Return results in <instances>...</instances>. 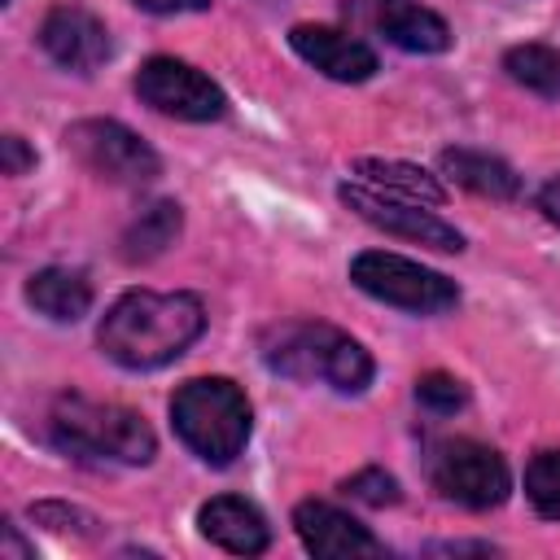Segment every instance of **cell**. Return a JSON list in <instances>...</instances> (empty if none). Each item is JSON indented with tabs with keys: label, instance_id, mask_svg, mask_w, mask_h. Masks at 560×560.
Masks as SVG:
<instances>
[{
	"label": "cell",
	"instance_id": "obj_20",
	"mask_svg": "<svg viewBox=\"0 0 560 560\" xmlns=\"http://www.w3.org/2000/svg\"><path fill=\"white\" fill-rule=\"evenodd\" d=\"M525 494L538 516L560 521V451H542L525 468Z\"/></svg>",
	"mask_w": 560,
	"mask_h": 560
},
{
	"label": "cell",
	"instance_id": "obj_5",
	"mask_svg": "<svg viewBox=\"0 0 560 560\" xmlns=\"http://www.w3.org/2000/svg\"><path fill=\"white\" fill-rule=\"evenodd\" d=\"M429 481L442 499L459 508H499L508 499V464L494 446L472 438H442L429 446Z\"/></svg>",
	"mask_w": 560,
	"mask_h": 560
},
{
	"label": "cell",
	"instance_id": "obj_11",
	"mask_svg": "<svg viewBox=\"0 0 560 560\" xmlns=\"http://www.w3.org/2000/svg\"><path fill=\"white\" fill-rule=\"evenodd\" d=\"M293 529L306 542V551L319 556V560H368V556H381V542L372 538L368 525H359L350 512H341L332 503H319V499H306V503L293 508Z\"/></svg>",
	"mask_w": 560,
	"mask_h": 560
},
{
	"label": "cell",
	"instance_id": "obj_17",
	"mask_svg": "<svg viewBox=\"0 0 560 560\" xmlns=\"http://www.w3.org/2000/svg\"><path fill=\"white\" fill-rule=\"evenodd\" d=\"M442 175H451L459 188L490 197V201H512L521 192L516 171L503 158H490L481 149H446L442 153Z\"/></svg>",
	"mask_w": 560,
	"mask_h": 560
},
{
	"label": "cell",
	"instance_id": "obj_18",
	"mask_svg": "<svg viewBox=\"0 0 560 560\" xmlns=\"http://www.w3.org/2000/svg\"><path fill=\"white\" fill-rule=\"evenodd\" d=\"M179 228H184V214H179L175 201H149V206L131 219V228L122 232L118 254H122L127 262H149V258H158L166 245H175Z\"/></svg>",
	"mask_w": 560,
	"mask_h": 560
},
{
	"label": "cell",
	"instance_id": "obj_2",
	"mask_svg": "<svg viewBox=\"0 0 560 560\" xmlns=\"http://www.w3.org/2000/svg\"><path fill=\"white\" fill-rule=\"evenodd\" d=\"M258 350H262V363L289 381H324L341 394H359L372 381V354L350 332L319 319L271 324Z\"/></svg>",
	"mask_w": 560,
	"mask_h": 560
},
{
	"label": "cell",
	"instance_id": "obj_22",
	"mask_svg": "<svg viewBox=\"0 0 560 560\" xmlns=\"http://www.w3.org/2000/svg\"><path fill=\"white\" fill-rule=\"evenodd\" d=\"M341 490H346L350 499L368 503V508H389V503H398V481H394L385 468H363V472L346 477Z\"/></svg>",
	"mask_w": 560,
	"mask_h": 560
},
{
	"label": "cell",
	"instance_id": "obj_27",
	"mask_svg": "<svg viewBox=\"0 0 560 560\" xmlns=\"http://www.w3.org/2000/svg\"><path fill=\"white\" fill-rule=\"evenodd\" d=\"M4 4H9V0H4Z\"/></svg>",
	"mask_w": 560,
	"mask_h": 560
},
{
	"label": "cell",
	"instance_id": "obj_25",
	"mask_svg": "<svg viewBox=\"0 0 560 560\" xmlns=\"http://www.w3.org/2000/svg\"><path fill=\"white\" fill-rule=\"evenodd\" d=\"M538 210H542V219H547V223H556V228H560V175H551V179L538 188Z\"/></svg>",
	"mask_w": 560,
	"mask_h": 560
},
{
	"label": "cell",
	"instance_id": "obj_26",
	"mask_svg": "<svg viewBox=\"0 0 560 560\" xmlns=\"http://www.w3.org/2000/svg\"><path fill=\"white\" fill-rule=\"evenodd\" d=\"M4 556H13V560H26L31 556V547L18 538V525L13 521H4Z\"/></svg>",
	"mask_w": 560,
	"mask_h": 560
},
{
	"label": "cell",
	"instance_id": "obj_13",
	"mask_svg": "<svg viewBox=\"0 0 560 560\" xmlns=\"http://www.w3.org/2000/svg\"><path fill=\"white\" fill-rule=\"evenodd\" d=\"M197 525L214 547H223L232 556H258L271 542L267 516L249 499H236V494H214L210 503H201Z\"/></svg>",
	"mask_w": 560,
	"mask_h": 560
},
{
	"label": "cell",
	"instance_id": "obj_1",
	"mask_svg": "<svg viewBox=\"0 0 560 560\" xmlns=\"http://www.w3.org/2000/svg\"><path fill=\"white\" fill-rule=\"evenodd\" d=\"M206 328V306L192 293H122L101 319V350L127 372H153L179 359Z\"/></svg>",
	"mask_w": 560,
	"mask_h": 560
},
{
	"label": "cell",
	"instance_id": "obj_4",
	"mask_svg": "<svg viewBox=\"0 0 560 560\" xmlns=\"http://www.w3.org/2000/svg\"><path fill=\"white\" fill-rule=\"evenodd\" d=\"M171 424L192 455L223 468L249 442V402H245L241 385H232L228 376H197L175 389Z\"/></svg>",
	"mask_w": 560,
	"mask_h": 560
},
{
	"label": "cell",
	"instance_id": "obj_15",
	"mask_svg": "<svg viewBox=\"0 0 560 560\" xmlns=\"http://www.w3.org/2000/svg\"><path fill=\"white\" fill-rule=\"evenodd\" d=\"M354 175L359 184L398 197V201H416V206H438L446 197V188L416 162H398V158H354Z\"/></svg>",
	"mask_w": 560,
	"mask_h": 560
},
{
	"label": "cell",
	"instance_id": "obj_8",
	"mask_svg": "<svg viewBox=\"0 0 560 560\" xmlns=\"http://www.w3.org/2000/svg\"><path fill=\"white\" fill-rule=\"evenodd\" d=\"M136 92L158 114H171L184 122H210V118L228 114L223 88L210 74H201L197 66L175 61V57H149L136 74Z\"/></svg>",
	"mask_w": 560,
	"mask_h": 560
},
{
	"label": "cell",
	"instance_id": "obj_19",
	"mask_svg": "<svg viewBox=\"0 0 560 560\" xmlns=\"http://www.w3.org/2000/svg\"><path fill=\"white\" fill-rule=\"evenodd\" d=\"M503 70L521 88H529L538 96H556L560 92V52L547 48V44H516V48H508Z\"/></svg>",
	"mask_w": 560,
	"mask_h": 560
},
{
	"label": "cell",
	"instance_id": "obj_14",
	"mask_svg": "<svg viewBox=\"0 0 560 560\" xmlns=\"http://www.w3.org/2000/svg\"><path fill=\"white\" fill-rule=\"evenodd\" d=\"M372 22L389 44H398L407 52H446L451 48V26L416 0H376Z\"/></svg>",
	"mask_w": 560,
	"mask_h": 560
},
{
	"label": "cell",
	"instance_id": "obj_24",
	"mask_svg": "<svg viewBox=\"0 0 560 560\" xmlns=\"http://www.w3.org/2000/svg\"><path fill=\"white\" fill-rule=\"evenodd\" d=\"M136 9H144V13H162V18H171V13H206L210 9V0H131Z\"/></svg>",
	"mask_w": 560,
	"mask_h": 560
},
{
	"label": "cell",
	"instance_id": "obj_6",
	"mask_svg": "<svg viewBox=\"0 0 560 560\" xmlns=\"http://www.w3.org/2000/svg\"><path fill=\"white\" fill-rule=\"evenodd\" d=\"M350 280L389 302V306H402V311H416V315H442L451 306H459V289L455 280H446L442 271H429L402 254H385V249H363L354 254L350 262Z\"/></svg>",
	"mask_w": 560,
	"mask_h": 560
},
{
	"label": "cell",
	"instance_id": "obj_10",
	"mask_svg": "<svg viewBox=\"0 0 560 560\" xmlns=\"http://www.w3.org/2000/svg\"><path fill=\"white\" fill-rule=\"evenodd\" d=\"M39 44H44V52H48L57 66H66V70H74V74L101 70V66L109 61V52H114L105 22H101L96 13H88V9H79V4H57V9H48L44 22H39Z\"/></svg>",
	"mask_w": 560,
	"mask_h": 560
},
{
	"label": "cell",
	"instance_id": "obj_9",
	"mask_svg": "<svg viewBox=\"0 0 560 560\" xmlns=\"http://www.w3.org/2000/svg\"><path fill=\"white\" fill-rule=\"evenodd\" d=\"M337 197H341L346 210H354L363 223H372V228H381L389 236H402V241H416V245H429V249H442V254H459L464 249V236L451 223H442L438 214L420 210L416 201L385 197V192H376V188H368L359 179L341 184Z\"/></svg>",
	"mask_w": 560,
	"mask_h": 560
},
{
	"label": "cell",
	"instance_id": "obj_3",
	"mask_svg": "<svg viewBox=\"0 0 560 560\" xmlns=\"http://www.w3.org/2000/svg\"><path fill=\"white\" fill-rule=\"evenodd\" d=\"M48 438L88 459H118V464H149L158 451L153 429L140 411L118 402H96L83 394H57L48 407Z\"/></svg>",
	"mask_w": 560,
	"mask_h": 560
},
{
	"label": "cell",
	"instance_id": "obj_23",
	"mask_svg": "<svg viewBox=\"0 0 560 560\" xmlns=\"http://www.w3.org/2000/svg\"><path fill=\"white\" fill-rule=\"evenodd\" d=\"M0 166H4V175H26L35 166V153L26 149L22 136H4L0 140Z\"/></svg>",
	"mask_w": 560,
	"mask_h": 560
},
{
	"label": "cell",
	"instance_id": "obj_16",
	"mask_svg": "<svg viewBox=\"0 0 560 560\" xmlns=\"http://www.w3.org/2000/svg\"><path fill=\"white\" fill-rule=\"evenodd\" d=\"M26 302L57 324H74L92 306V284L74 267H44L26 280Z\"/></svg>",
	"mask_w": 560,
	"mask_h": 560
},
{
	"label": "cell",
	"instance_id": "obj_21",
	"mask_svg": "<svg viewBox=\"0 0 560 560\" xmlns=\"http://www.w3.org/2000/svg\"><path fill=\"white\" fill-rule=\"evenodd\" d=\"M416 398L429 407V411H459L464 402H468V389L455 381V376H446V372H424L420 381H416Z\"/></svg>",
	"mask_w": 560,
	"mask_h": 560
},
{
	"label": "cell",
	"instance_id": "obj_7",
	"mask_svg": "<svg viewBox=\"0 0 560 560\" xmlns=\"http://www.w3.org/2000/svg\"><path fill=\"white\" fill-rule=\"evenodd\" d=\"M66 144L92 175H101L109 184H149L162 175L158 153L131 127H122L114 118H83V122L66 127Z\"/></svg>",
	"mask_w": 560,
	"mask_h": 560
},
{
	"label": "cell",
	"instance_id": "obj_12",
	"mask_svg": "<svg viewBox=\"0 0 560 560\" xmlns=\"http://www.w3.org/2000/svg\"><path fill=\"white\" fill-rule=\"evenodd\" d=\"M289 44H293V52H298L306 66H315L319 74H328V79H337V83H363V79L376 74V52H372L363 39H354V35H346V31H337V26L298 22V26L289 31Z\"/></svg>",
	"mask_w": 560,
	"mask_h": 560
}]
</instances>
